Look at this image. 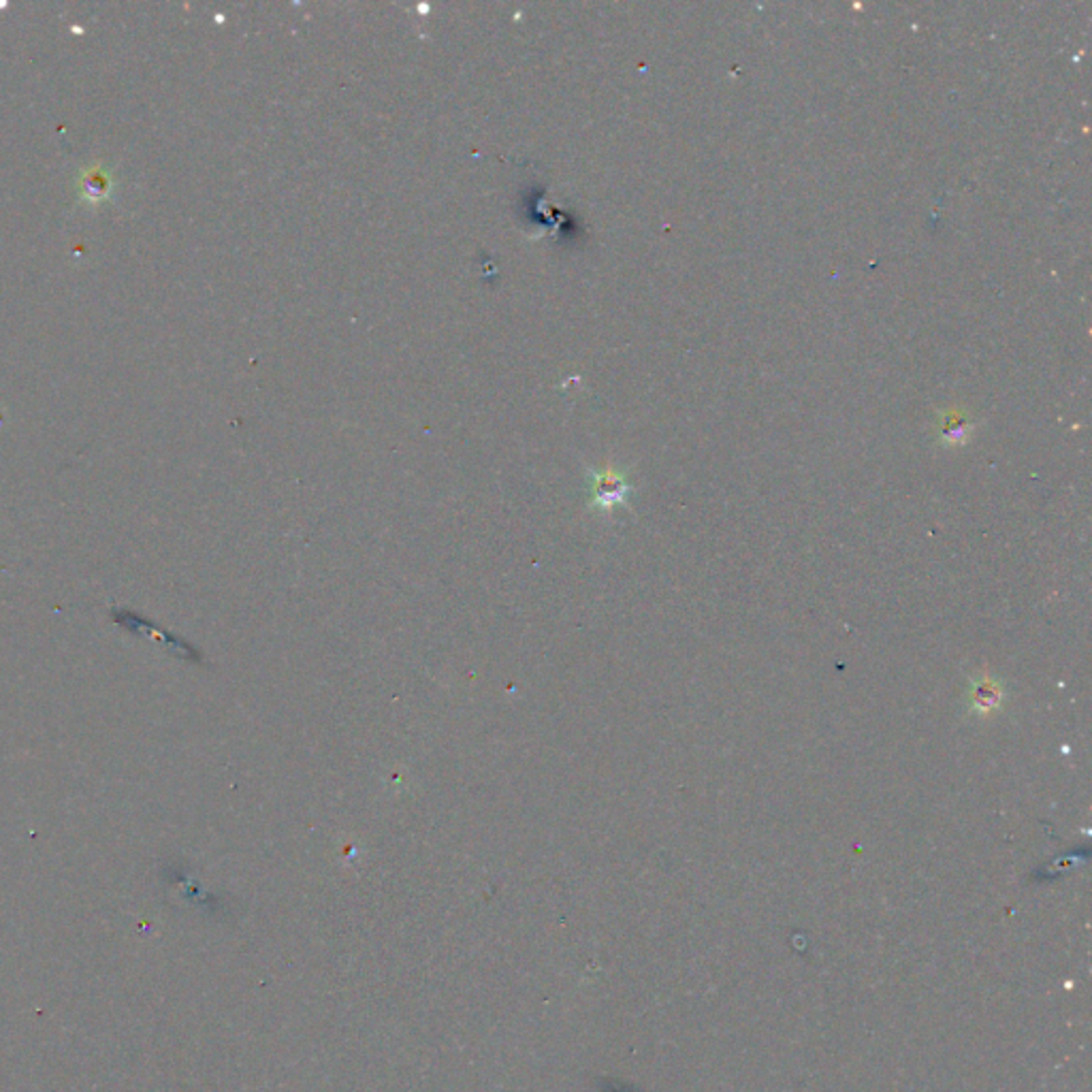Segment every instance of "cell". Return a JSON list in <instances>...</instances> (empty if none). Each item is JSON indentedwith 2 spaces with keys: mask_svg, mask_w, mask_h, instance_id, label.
<instances>
[{
  "mask_svg": "<svg viewBox=\"0 0 1092 1092\" xmlns=\"http://www.w3.org/2000/svg\"><path fill=\"white\" fill-rule=\"evenodd\" d=\"M80 190H81V196L88 201H101L105 199L107 195H110L111 190V182L110 177H107L105 171L101 169H88L84 175H81V184H80Z\"/></svg>",
  "mask_w": 1092,
  "mask_h": 1092,
  "instance_id": "3",
  "label": "cell"
},
{
  "mask_svg": "<svg viewBox=\"0 0 1092 1092\" xmlns=\"http://www.w3.org/2000/svg\"><path fill=\"white\" fill-rule=\"evenodd\" d=\"M630 484L621 472L606 468L602 472H591V504L599 510H612L628 502Z\"/></svg>",
  "mask_w": 1092,
  "mask_h": 1092,
  "instance_id": "1",
  "label": "cell"
},
{
  "mask_svg": "<svg viewBox=\"0 0 1092 1092\" xmlns=\"http://www.w3.org/2000/svg\"><path fill=\"white\" fill-rule=\"evenodd\" d=\"M941 433H943V440L948 444H960V442H964V440H967L969 423L958 412H951L949 417L945 419Z\"/></svg>",
  "mask_w": 1092,
  "mask_h": 1092,
  "instance_id": "4",
  "label": "cell"
},
{
  "mask_svg": "<svg viewBox=\"0 0 1092 1092\" xmlns=\"http://www.w3.org/2000/svg\"><path fill=\"white\" fill-rule=\"evenodd\" d=\"M1001 700H1002L1001 685L992 679V676H981V679H977L973 683V689H970V705H973V711L992 713L1001 706Z\"/></svg>",
  "mask_w": 1092,
  "mask_h": 1092,
  "instance_id": "2",
  "label": "cell"
}]
</instances>
